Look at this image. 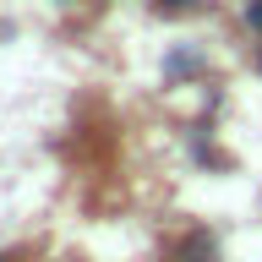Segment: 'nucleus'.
Returning a JSON list of instances; mask_svg holds the SVG:
<instances>
[{
    "label": "nucleus",
    "instance_id": "obj_4",
    "mask_svg": "<svg viewBox=\"0 0 262 262\" xmlns=\"http://www.w3.org/2000/svg\"><path fill=\"white\" fill-rule=\"evenodd\" d=\"M0 262H6V257H0Z\"/></svg>",
    "mask_w": 262,
    "mask_h": 262
},
{
    "label": "nucleus",
    "instance_id": "obj_1",
    "mask_svg": "<svg viewBox=\"0 0 262 262\" xmlns=\"http://www.w3.org/2000/svg\"><path fill=\"white\" fill-rule=\"evenodd\" d=\"M180 262H213V241L208 235H191V241L180 246Z\"/></svg>",
    "mask_w": 262,
    "mask_h": 262
},
{
    "label": "nucleus",
    "instance_id": "obj_3",
    "mask_svg": "<svg viewBox=\"0 0 262 262\" xmlns=\"http://www.w3.org/2000/svg\"><path fill=\"white\" fill-rule=\"evenodd\" d=\"M153 6H159V11H191L196 0H153Z\"/></svg>",
    "mask_w": 262,
    "mask_h": 262
},
{
    "label": "nucleus",
    "instance_id": "obj_2",
    "mask_svg": "<svg viewBox=\"0 0 262 262\" xmlns=\"http://www.w3.org/2000/svg\"><path fill=\"white\" fill-rule=\"evenodd\" d=\"M246 22H251V28L262 33V0H246Z\"/></svg>",
    "mask_w": 262,
    "mask_h": 262
}]
</instances>
